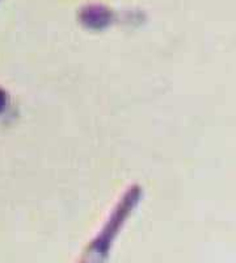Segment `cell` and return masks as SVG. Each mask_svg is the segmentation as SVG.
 Instances as JSON below:
<instances>
[{"label":"cell","mask_w":236,"mask_h":263,"mask_svg":"<svg viewBox=\"0 0 236 263\" xmlns=\"http://www.w3.org/2000/svg\"><path fill=\"white\" fill-rule=\"evenodd\" d=\"M141 197L142 189L138 184L132 185L125 195H122L121 200L114 206L99 234L87 246L79 263H105V260L108 259L114 239L120 234L121 229L128 220V216L135 210Z\"/></svg>","instance_id":"cell-1"},{"label":"cell","mask_w":236,"mask_h":263,"mask_svg":"<svg viewBox=\"0 0 236 263\" xmlns=\"http://www.w3.org/2000/svg\"><path fill=\"white\" fill-rule=\"evenodd\" d=\"M7 104H8V93L4 88L0 87V114L6 109Z\"/></svg>","instance_id":"cell-2"}]
</instances>
